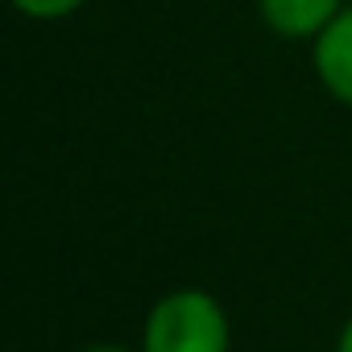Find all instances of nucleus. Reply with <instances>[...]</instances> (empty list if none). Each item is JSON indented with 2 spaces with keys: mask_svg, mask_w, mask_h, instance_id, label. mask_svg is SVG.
I'll return each instance as SVG.
<instances>
[{
  "mask_svg": "<svg viewBox=\"0 0 352 352\" xmlns=\"http://www.w3.org/2000/svg\"><path fill=\"white\" fill-rule=\"evenodd\" d=\"M315 71L323 87L352 108V9H340V17L315 38Z\"/></svg>",
  "mask_w": 352,
  "mask_h": 352,
  "instance_id": "nucleus-2",
  "label": "nucleus"
},
{
  "mask_svg": "<svg viewBox=\"0 0 352 352\" xmlns=\"http://www.w3.org/2000/svg\"><path fill=\"white\" fill-rule=\"evenodd\" d=\"M13 5L25 13V17H38V21H54V17H67L75 13L83 0H13Z\"/></svg>",
  "mask_w": 352,
  "mask_h": 352,
  "instance_id": "nucleus-4",
  "label": "nucleus"
},
{
  "mask_svg": "<svg viewBox=\"0 0 352 352\" xmlns=\"http://www.w3.org/2000/svg\"><path fill=\"white\" fill-rule=\"evenodd\" d=\"M228 315L204 290H174L145 319V352H228Z\"/></svg>",
  "mask_w": 352,
  "mask_h": 352,
  "instance_id": "nucleus-1",
  "label": "nucleus"
},
{
  "mask_svg": "<svg viewBox=\"0 0 352 352\" xmlns=\"http://www.w3.org/2000/svg\"><path fill=\"white\" fill-rule=\"evenodd\" d=\"M340 0H261L265 21L286 38H319L340 17Z\"/></svg>",
  "mask_w": 352,
  "mask_h": 352,
  "instance_id": "nucleus-3",
  "label": "nucleus"
},
{
  "mask_svg": "<svg viewBox=\"0 0 352 352\" xmlns=\"http://www.w3.org/2000/svg\"><path fill=\"white\" fill-rule=\"evenodd\" d=\"M87 352H124V348H87Z\"/></svg>",
  "mask_w": 352,
  "mask_h": 352,
  "instance_id": "nucleus-6",
  "label": "nucleus"
},
{
  "mask_svg": "<svg viewBox=\"0 0 352 352\" xmlns=\"http://www.w3.org/2000/svg\"><path fill=\"white\" fill-rule=\"evenodd\" d=\"M336 352H352V319H348V327H344V336H340V348Z\"/></svg>",
  "mask_w": 352,
  "mask_h": 352,
  "instance_id": "nucleus-5",
  "label": "nucleus"
}]
</instances>
